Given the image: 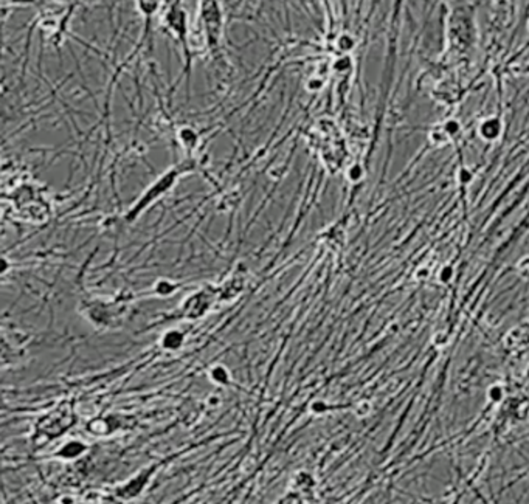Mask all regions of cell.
<instances>
[{
  "instance_id": "obj_1",
  "label": "cell",
  "mask_w": 529,
  "mask_h": 504,
  "mask_svg": "<svg viewBox=\"0 0 529 504\" xmlns=\"http://www.w3.org/2000/svg\"><path fill=\"white\" fill-rule=\"evenodd\" d=\"M500 132H501V124H500V121L497 118H489V120L483 121L481 126H480V134L486 140L497 138L500 135Z\"/></svg>"
},
{
  "instance_id": "obj_2",
  "label": "cell",
  "mask_w": 529,
  "mask_h": 504,
  "mask_svg": "<svg viewBox=\"0 0 529 504\" xmlns=\"http://www.w3.org/2000/svg\"><path fill=\"white\" fill-rule=\"evenodd\" d=\"M82 450H84L82 444H79V442H70V444H67V445L64 447V449L61 450V456H64V458H75V456H78L79 453H82Z\"/></svg>"
},
{
  "instance_id": "obj_3",
  "label": "cell",
  "mask_w": 529,
  "mask_h": 504,
  "mask_svg": "<svg viewBox=\"0 0 529 504\" xmlns=\"http://www.w3.org/2000/svg\"><path fill=\"white\" fill-rule=\"evenodd\" d=\"M180 343H182V335H180L179 332H168V333L165 335V340H163L165 348L174 349V348H179Z\"/></svg>"
},
{
  "instance_id": "obj_4",
  "label": "cell",
  "mask_w": 529,
  "mask_h": 504,
  "mask_svg": "<svg viewBox=\"0 0 529 504\" xmlns=\"http://www.w3.org/2000/svg\"><path fill=\"white\" fill-rule=\"evenodd\" d=\"M517 268H518V273H520L524 279H529V256H524V258L518 262Z\"/></svg>"
},
{
  "instance_id": "obj_5",
  "label": "cell",
  "mask_w": 529,
  "mask_h": 504,
  "mask_svg": "<svg viewBox=\"0 0 529 504\" xmlns=\"http://www.w3.org/2000/svg\"><path fill=\"white\" fill-rule=\"evenodd\" d=\"M213 379H215V380H218L219 383H224V382L227 380V372H225V369H222V368H216V369L213 371Z\"/></svg>"
},
{
  "instance_id": "obj_6",
  "label": "cell",
  "mask_w": 529,
  "mask_h": 504,
  "mask_svg": "<svg viewBox=\"0 0 529 504\" xmlns=\"http://www.w3.org/2000/svg\"><path fill=\"white\" fill-rule=\"evenodd\" d=\"M362 176V167L360 166H352L351 167V171H349V177L351 180H358Z\"/></svg>"
},
{
  "instance_id": "obj_7",
  "label": "cell",
  "mask_w": 529,
  "mask_h": 504,
  "mask_svg": "<svg viewBox=\"0 0 529 504\" xmlns=\"http://www.w3.org/2000/svg\"><path fill=\"white\" fill-rule=\"evenodd\" d=\"M470 179H472V174H470L469 171H462V179H461V182L465 183V182H469Z\"/></svg>"
}]
</instances>
